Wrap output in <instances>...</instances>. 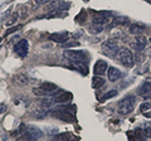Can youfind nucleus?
<instances>
[{"label": "nucleus", "mask_w": 151, "mask_h": 141, "mask_svg": "<svg viewBox=\"0 0 151 141\" xmlns=\"http://www.w3.org/2000/svg\"><path fill=\"white\" fill-rule=\"evenodd\" d=\"M115 96H117V91H116V90H111V91L106 92L105 95H103V96L100 98V102H106L107 100H110V98H113Z\"/></svg>", "instance_id": "f3484780"}, {"label": "nucleus", "mask_w": 151, "mask_h": 141, "mask_svg": "<svg viewBox=\"0 0 151 141\" xmlns=\"http://www.w3.org/2000/svg\"><path fill=\"white\" fill-rule=\"evenodd\" d=\"M144 134H145L146 137H151V126H149V127H146V129H145Z\"/></svg>", "instance_id": "7c9ffc66"}, {"label": "nucleus", "mask_w": 151, "mask_h": 141, "mask_svg": "<svg viewBox=\"0 0 151 141\" xmlns=\"http://www.w3.org/2000/svg\"><path fill=\"white\" fill-rule=\"evenodd\" d=\"M6 110H8V107H6L5 103H0V115L4 114V112H5Z\"/></svg>", "instance_id": "2f4dec72"}, {"label": "nucleus", "mask_w": 151, "mask_h": 141, "mask_svg": "<svg viewBox=\"0 0 151 141\" xmlns=\"http://www.w3.org/2000/svg\"><path fill=\"white\" fill-rule=\"evenodd\" d=\"M49 0H35V3L37 4H45V3H48Z\"/></svg>", "instance_id": "473e14b6"}, {"label": "nucleus", "mask_w": 151, "mask_h": 141, "mask_svg": "<svg viewBox=\"0 0 151 141\" xmlns=\"http://www.w3.org/2000/svg\"><path fill=\"white\" fill-rule=\"evenodd\" d=\"M135 103H136L135 96H126L125 98H122L119 102V105H117V112H119L120 115H129L134 111Z\"/></svg>", "instance_id": "f257e3e1"}, {"label": "nucleus", "mask_w": 151, "mask_h": 141, "mask_svg": "<svg viewBox=\"0 0 151 141\" xmlns=\"http://www.w3.org/2000/svg\"><path fill=\"white\" fill-rule=\"evenodd\" d=\"M20 28H22V25H17V27H14V28H10L9 30H6V32H5V35L12 34V33H14V32L18 30V29H20Z\"/></svg>", "instance_id": "c756f323"}, {"label": "nucleus", "mask_w": 151, "mask_h": 141, "mask_svg": "<svg viewBox=\"0 0 151 141\" xmlns=\"http://www.w3.org/2000/svg\"><path fill=\"white\" fill-rule=\"evenodd\" d=\"M107 77L111 82H116L122 77V72L116 67H110L107 69Z\"/></svg>", "instance_id": "1a4fd4ad"}, {"label": "nucleus", "mask_w": 151, "mask_h": 141, "mask_svg": "<svg viewBox=\"0 0 151 141\" xmlns=\"http://www.w3.org/2000/svg\"><path fill=\"white\" fill-rule=\"evenodd\" d=\"M131 48L135 49V50H137V52H141V50H144L145 45L137 43V42H132V43H131Z\"/></svg>", "instance_id": "393cba45"}, {"label": "nucleus", "mask_w": 151, "mask_h": 141, "mask_svg": "<svg viewBox=\"0 0 151 141\" xmlns=\"http://www.w3.org/2000/svg\"><path fill=\"white\" fill-rule=\"evenodd\" d=\"M42 87L44 88V90L48 92V95L49 93H52V92H54L55 90H57V86L54 83H50V82H44L43 84H42Z\"/></svg>", "instance_id": "a211bd4d"}, {"label": "nucleus", "mask_w": 151, "mask_h": 141, "mask_svg": "<svg viewBox=\"0 0 151 141\" xmlns=\"http://www.w3.org/2000/svg\"><path fill=\"white\" fill-rule=\"evenodd\" d=\"M72 141H78V139H76V140H72Z\"/></svg>", "instance_id": "f704fd0d"}, {"label": "nucleus", "mask_w": 151, "mask_h": 141, "mask_svg": "<svg viewBox=\"0 0 151 141\" xmlns=\"http://www.w3.org/2000/svg\"><path fill=\"white\" fill-rule=\"evenodd\" d=\"M150 109H151V102L150 101L149 102H144V103H141L140 105V111L142 112V114L146 112V111H149Z\"/></svg>", "instance_id": "b1692460"}, {"label": "nucleus", "mask_w": 151, "mask_h": 141, "mask_svg": "<svg viewBox=\"0 0 151 141\" xmlns=\"http://www.w3.org/2000/svg\"><path fill=\"white\" fill-rule=\"evenodd\" d=\"M89 32L93 33V34H100L103 32V25H98V24H93L89 27Z\"/></svg>", "instance_id": "412c9836"}, {"label": "nucleus", "mask_w": 151, "mask_h": 141, "mask_svg": "<svg viewBox=\"0 0 151 141\" xmlns=\"http://www.w3.org/2000/svg\"><path fill=\"white\" fill-rule=\"evenodd\" d=\"M135 42H137V43H140V44H142V45H145L146 47V43H147V39H146V37H144V35H136V39H135Z\"/></svg>", "instance_id": "a878e982"}, {"label": "nucleus", "mask_w": 151, "mask_h": 141, "mask_svg": "<svg viewBox=\"0 0 151 141\" xmlns=\"http://www.w3.org/2000/svg\"><path fill=\"white\" fill-rule=\"evenodd\" d=\"M144 115L147 117V119H151V112H144Z\"/></svg>", "instance_id": "72a5a7b5"}, {"label": "nucleus", "mask_w": 151, "mask_h": 141, "mask_svg": "<svg viewBox=\"0 0 151 141\" xmlns=\"http://www.w3.org/2000/svg\"><path fill=\"white\" fill-rule=\"evenodd\" d=\"M68 139H69V134L68 132H63V134L55 135L52 141H68Z\"/></svg>", "instance_id": "aec40b11"}, {"label": "nucleus", "mask_w": 151, "mask_h": 141, "mask_svg": "<svg viewBox=\"0 0 151 141\" xmlns=\"http://www.w3.org/2000/svg\"><path fill=\"white\" fill-rule=\"evenodd\" d=\"M129 30H130L131 34L139 35V34H141V33L145 30V28H144V27H141V25H139V24H131L130 28H129Z\"/></svg>", "instance_id": "2eb2a0df"}, {"label": "nucleus", "mask_w": 151, "mask_h": 141, "mask_svg": "<svg viewBox=\"0 0 151 141\" xmlns=\"http://www.w3.org/2000/svg\"><path fill=\"white\" fill-rule=\"evenodd\" d=\"M33 93H34L35 96H39V97H43V96L48 95V92H47L43 87H34L33 88Z\"/></svg>", "instance_id": "6ab92c4d"}, {"label": "nucleus", "mask_w": 151, "mask_h": 141, "mask_svg": "<svg viewBox=\"0 0 151 141\" xmlns=\"http://www.w3.org/2000/svg\"><path fill=\"white\" fill-rule=\"evenodd\" d=\"M53 116L57 117V119L62 120V121H65V122H74L76 119H74V115L70 114V112L65 111V110H62V109H58L53 112Z\"/></svg>", "instance_id": "0eeeda50"}, {"label": "nucleus", "mask_w": 151, "mask_h": 141, "mask_svg": "<svg viewBox=\"0 0 151 141\" xmlns=\"http://www.w3.org/2000/svg\"><path fill=\"white\" fill-rule=\"evenodd\" d=\"M103 84H105V79H102L101 77L94 76L92 79V87L93 88H101Z\"/></svg>", "instance_id": "dca6fc26"}, {"label": "nucleus", "mask_w": 151, "mask_h": 141, "mask_svg": "<svg viewBox=\"0 0 151 141\" xmlns=\"http://www.w3.org/2000/svg\"><path fill=\"white\" fill-rule=\"evenodd\" d=\"M119 50H120L119 44H117L115 40L108 39L102 43V53L108 55V57H116Z\"/></svg>", "instance_id": "7ed1b4c3"}, {"label": "nucleus", "mask_w": 151, "mask_h": 141, "mask_svg": "<svg viewBox=\"0 0 151 141\" xmlns=\"http://www.w3.org/2000/svg\"><path fill=\"white\" fill-rule=\"evenodd\" d=\"M108 69V65H107V62L106 60H97L96 64H94V67H93V73H94V76H102V74H105L106 73V70Z\"/></svg>", "instance_id": "6e6552de"}, {"label": "nucleus", "mask_w": 151, "mask_h": 141, "mask_svg": "<svg viewBox=\"0 0 151 141\" xmlns=\"http://www.w3.org/2000/svg\"><path fill=\"white\" fill-rule=\"evenodd\" d=\"M13 81H14V83H17V84L24 86V84H27L28 82H29V78H28V76L24 74V73H18V74H15V76L13 77Z\"/></svg>", "instance_id": "4468645a"}, {"label": "nucleus", "mask_w": 151, "mask_h": 141, "mask_svg": "<svg viewBox=\"0 0 151 141\" xmlns=\"http://www.w3.org/2000/svg\"><path fill=\"white\" fill-rule=\"evenodd\" d=\"M72 98H73V96H72L70 92H62V93H59L58 96L54 97L53 102H55V103H68L69 101H72Z\"/></svg>", "instance_id": "ddd939ff"}, {"label": "nucleus", "mask_w": 151, "mask_h": 141, "mask_svg": "<svg viewBox=\"0 0 151 141\" xmlns=\"http://www.w3.org/2000/svg\"><path fill=\"white\" fill-rule=\"evenodd\" d=\"M64 55L70 60H73V62H79V63L86 62L88 57L87 53L83 50H64Z\"/></svg>", "instance_id": "39448f33"}, {"label": "nucleus", "mask_w": 151, "mask_h": 141, "mask_svg": "<svg viewBox=\"0 0 151 141\" xmlns=\"http://www.w3.org/2000/svg\"><path fill=\"white\" fill-rule=\"evenodd\" d=\"M139 95L142 96L145 100H151V82H145L139 88Z\"/></svg>", "instance_id": "9b49d317"}, {"label": "nucleus", "mask_w": 151, "mask_h": 141, "mask_svg": "<svg viewBox=\"0 0 151 141\" xmlns=\"http://www.w3.org/2000/svg\"><path fill=\"white\" fill-rule=\"evenodd\" d=\"M82 18H84V19H86V18H87V14L84 13V12H81V13H79L78 15L76 17V20L79 22V23H82V22H83V20H82Z\"/></svg>", "instance_id": "c85d7f7f"}, {"label": "nucleus", "mask_w": 151, "mask_h": 141, "mask_svg": "<svg viewBox=\"0 0 151 141\" xmlns=\"http://www.w3.org/2000/svg\"><path fill=\"white\" fill-rule=\"evenodd\" d=\"M62 45L64 47V48H72V47H78L79 43L78 42H76V40H73V42H64V43H62Z\"/></svg>", "instance_id": "bb28decb"}, {"label": "nucleus", "mask_w": 151, "mask_h": 141, "mask_svg": "<svg viewBox=\"0 0 151 141\" xmlns=\"http://www.w3.org/2000/svg\"><path fill=\"white\" fill-rule=\"evenodd\" d=\"M74 67L77 69H79V72H81L82 74H86V76H87V73H88L87 65H83L82 63H79V62H74Z\"/></svg>", "instance_id": "4be33fe9"}, {"label": "nucleus", "mask_w": 151, "mask_h": 141, "mask_svg": "<svg viewBox=\"0 0 151 141\" xmlns=\"http://www.w3.org/2000/svg\"><path fill=\"white\" fill-rule=\"evenodd\" d=\"M117 59L121 62V64H124L125 67H134L135 64V59H134V55H132L131 50L127 49V48H121L119 50V53H117Z\"/></svg>", "instance_id": "f03ea898"}, {"label": "nucleus", "mask_w": 151, "mask_h": 141, "mask_svg": "<svg viewBox=\"0 0 151 141\" xmlns=\"http://www.w3.org/2000/svg\"><path fill=\"white\" fill-rule=\"evenodd\" d=\"M69 38V33L68 32H60V33H54V34L49 35V39L57 42V43H64Z\"/></svg>", "instance_id": "9d476101"}, {"label": "nucleus", "mask_w": 151, "mask_h": 141, "mask_svg": "<svg viewBox=\"0 0 151 141\" xmlns=\"http://www.w3.org/2000/svg\"><path fill=\"white\" fill-rule=\"evenodd\" d=\"M68 8H69L68 3L60 1V0H54L49 5V10L50 12H60V10H64V9H68Z\"/></svg>", "instance_id": "f8f14e48"}, {"label": "nucleus", "mask_w": 151, "mask_h": 141, "mask_svg": "<svg viewBox=\"0 0 151 141\" xmlns=\"http://www.w3.org/2000/svg\"><path fill=\"white\" fill-rule=\"evenodd\" d=\"M129 20H127V18L125 17H117L113 19V25H117V24H127Z\"/></svg>", "instance_id": "5701e85b"}, {"label": "nucleus", "mask_w": 151, "mask_h": 141, "mask_svg": "<svg viewBox=\"0 0 151 141\" xmlns=\"http://www.w3.org/2000/svg\"><path fill=\"white\" fill-rule=\"evenodd\" d=\"M17 19H18V14L14 13L13 15H12V17L9 18V19L5 22V24H6V25H12V24H14V23H15V20H17Z\"/></svg>", "instance_id": "cd10ccee"}, {"label": "nucleus", "mask_w": 151, "mask_h": 141, "mask_svg": "<svg viewBox=\"0 0 151 141\" xmlns=\"http://www.w3.org/2000/svg\"><path fill=\"white\" fill-rule=\"evenodd\" d=\"M28 49H29V43H28L27 39H20L14 45V50L19 57H25L28 54Z\"/></svg>", "instance_id": "423d86ee"}, {"label": "nucleus", "mask_w": 151, "mask_h": 141, "mask_svg": "<svg viewBox=\"0 0 151 141\" xmlns=\"http://www.w3.org/2000/svg\"><path fill=\"white\" fill-rule=\"evenodd\" d=\"M40 137H42V131L38 127H34V126H29L28 131H25L23 134V136L19 139V141H37Z\"/></svg>", "instance_id": "20e7f679"}]
</instances>
